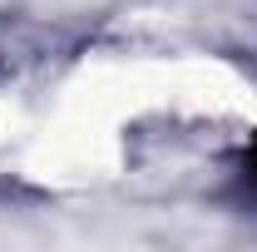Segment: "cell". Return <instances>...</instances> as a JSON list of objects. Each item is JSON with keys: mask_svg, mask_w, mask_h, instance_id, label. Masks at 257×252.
<instances>
[{"mask_svg": "<svg viewBox=\"0 0 257 252\" xmlns=\"http://www.w3.org/2000/svg\"><path fill=\"white\" fill-rule=\"evenodd\" d=\"M247 183H252V188H257V144H252V149H247Z\"/></svg>", "mask_w": 257, "mask_h": 252, "instance_id": "6da1fadb", "label": "cell"}]
</instances>
